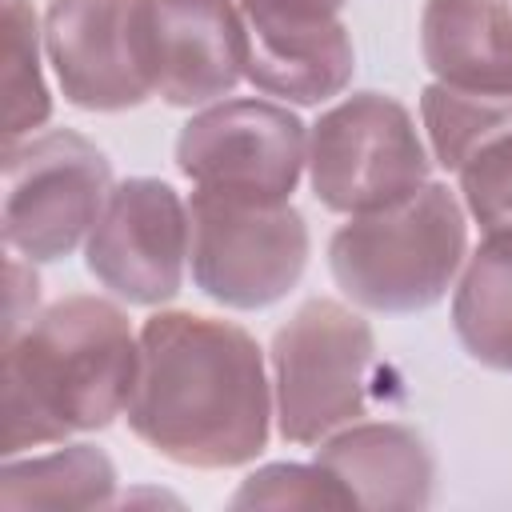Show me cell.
Segmentation results:
<instances>
[{
    "label": "cell",
    "mask_w": 512,
    "mask_h": 512,
    "mask_svg": "<svg viewBox=\"0 0 512 512\" xmlns=\"http://www.w3.org/2000/svg\"><path fill=\"white\" fill-rule=\"evenodd\" d=\"M464 208L440 188L424 184L416 196L360 212L336 228L328 268L344 296L372 312L432 308L464 264Z\"/></svg>",
    "instance_id": "cell-3"
},
{
    "label": "cell",
    "mask_w": 512,
    "mask_h": 512,
    "mask_svg": "<svg viewBox=\"0 0 512 512\" xmlns=\"http://www.w3.org/2000/svg\"><path fill=\"white\" fill-rule=\"evenodd\" d=\"M112 460L92 444H68L48 456L8 460L0 472V512L28 508H104L112 504Z\"/></svg>",
    "instance_id": "cell-16"
},
{
    "label": "cell",
    "mask_w": 512,
    "mask_h": 512,
    "mask_svg": "<svg viewBox=\"0 0 512 512\" xmlns=\"http://www.w3.org/2000/svg\"><path fill=\"white\" fill-rule=\"evenodd\" d=\"M420 116L432 156L448 172H460L476 152L512 132V92H476L436 80L420 96Z\"/></svg>",
    "instance_id": "cell-17"
},
{
    "label": "cell",
    "mask_w": 512,
    "mask_h": 512,
    "mask_svg": "<svg viewBox=\"0 0 512 512\" xmlns=\"http://www.w3.org/2000/svg\"><path fill=\"white\" fill-rule=\"evenodd\" d=\"M460 192L484 232H512V132L460 168Z\"/></svg>",
    "instance_id": "cell-20"
},
{
    "label": "cell",
    "mask_w": 512,
    "mask_h": 512,
    "mask_svg": "<svg viewBox=\"0 0 512 512\" xmlns=\"http://www.w3.org/2000/svg\"><path fill=\"white\" fill-rule=\"evenodd\" d=\"M176 164L204 192L280 204L308 164V140L304 124L280 104L224 100L180 128Z\"/></svg>",
    "instance_id": "cell-8"
},
{
    "label": "cell",
    "mask_w": 512,
    "mask_h": 512,
    "mask_svg": "<svg viewBox=\"0 0 512 512\" xmlns=\"http://www.w3.org/2000/svg\"><path fill=\"white\" fill-rule=\"evenodd\" d=\"M452 324L472 360L512 372V232H484L460 272Z\"/></svg>",
    "instance_id": "cell-15"
},
{
    "label": "cell",
    "mask_w": 512,
    "mask_h": 512,
    "mask_svg": "<svg viewBox=\"0 0 512 512\" xmlns=\"http://www.w3.org/2000/svg\"><path fill=\"white\" fill-rule=\"evenodd\" d=\"M136 0H48L44 52L76 108L120 112L152 96L136 44H132Z\"/></svg>",
    "instance_id": "cell-12"
},
{
    "label": "cell",
    "mask_w": 512,
    "mask_h": 512,
    "mask_svg": "<svg viewBox=\"0 0 512 512\" xmlns=\"http://www.w3.org/2000/svg\"><path fill=\"white\" fill-rule=\"evenodd\" d=\"M308 176L324 208L360 216L416 196L428 184V152L400 100L356 92L312 124Z\"/></svg>",
    "instance_id": "cell-5"
},
{
    "label": "cell",
    "mask_w": 512,
    "mask_h": 512,
    "mask_svg": "<svg viewBox=\"0 0 512 512\" xmlns=\"http://www.w3.org/2000/svg\"><path fill=\"white\" fill-rule=\"evenodd\" d=\"M140 376V336L100 296H68L4 336L0 452L56 444L108 428L128 412Z\"/></svg>",
    "instance_id": "cell-2"
},
{
    "label": "cell",
    "mask_w": 512,
    "mask_h": 512,
    "mask_svg": "<svg viewBox=\"0 0 512 512\" xmlns=\"http://www.w3.org/2000/svg\"><path fill=\"white\" fill-rule=\"evenodd\" d=\"M372 328L336 300H308L272 340L276 424L292 444H320L364 412Z\"/></svg>",
    "instance_id": "cell-4"
},
{
    "label": "cell",
    "mask_w": 512,
    "mask_h": 512,
    "mask_svg": "<svg viewBox=\"0 0 512 512\" xmlns=\"http://www.w3.org/2000/svg\"><path fill=\"white\" fill-rule=\"evenodd\" d=\"M364 508H424L432 452L404 424H352L324 436L316 456Z\"/></svg>",
    "instance_id": "cell-14"
},
{
    "label": "cell",
    "mask_w": 512,
    "mask_h": 512,
    "mask_svg": "<svg viewBox=\"0 0 512 512\" xmlns=\"http://www.w3.org/2000/svg\"><path fill=\"white\" fill-rule=\"evenodd\" d=\"M36 300H40V284L32 264H20L16 252L8 260V288H4V336L20 332L32 316H36Z\"/></svg>",
    "instance_id": "cell-21"
},
{
    "label": "cell",
    "mask_w": 512,
    "mask_h": 512,
    "mask_svg": "<svg viewBox=\"0 0 512 512\" xmlns=\"http://www.w3.org/2000/svg\"><path fill=\"white\" fill-rule=\"evenodd\" d=\"M284 4H300V8H320V12H340L344 0H284Z\"/></svg>",
    "instance_id": "cell-22"
},
{
    "label": "cell",
    "mask_w": 512,
    "mask_h": 512,
    "mask_svg": "<svg viewBox=\"0 0 512 512\" xmlns=\"http://www.w3.org/2000/svg\"><path fill=\"white\" fill-rule=\"evenodd\" d=\"M192 220L164 180H124L88 232V272L128 304H164L180 292Z\"/></svg>",
    "instance_id": "cell-9"
},
{
    "label": "cell",
    "mask_w": 512,
    "mask_h": 512,
    "mask_svg": "<svg viewBox=\"0 0 512 512\" xmlns=\"http://www.w3.org/2000/svg\"><path fill=\"white\" fill-rule=\"evenodd\" d=\"M236 508H356L352 492L316 464H272L252 472L232 496Z\"/></svg>",
    "instance_id": "cell-19"
},
{
    "label": "cell",
    "mask_w": 512,
    "mask_h": 512,
    "mask_svg": "<svg viewBox=\"0 0 512 512\" xmlns=\"http://www.w3.org/2000/svg\"><path fill=\"white\" fill-rule=\"evenodd\" d=\"M420 52L440 84L512 92V0H428Z\"/></svg>",
    "instance_id": "cell-13"
},
{
    "label": "cell",
    "mask_w": 512,
    "mask_h": 512,
    "mask_svg": "<svg viewBox=\"0 0 512 512\" xmlns=\"http://www.w3.org/2000/svg\"><path fill=\"white\" fill-rule=\"evenodd\" d=\"M132 44L152 96L192 108L244 76V24L228 0H136Z\"/></svg>",
    "instance_id": "cell-10"
},
{
    "label": "cell",
    "mask_w": 512,
    "mask_h": 512,
    "mask_svg": "<svg viewBox=\"0 0 512 512\" xmlns=\"http://www.w3.org/2000/svg\"><path fill=\"white\" fill-rule=\"evenodd\" d=\"M112 192L104 152L56 128L4 148V244L28 264L68 256L100 220Z\"/></svg>",
    "instance_id": "cell-6"
},
{
    "label": "cell",
    "mask_w": 512,
    "mask_h": 512,
    "mask_svg": "<svg viewBox=\"0 0 512 512\" xmlns=\"http://www.w3.org/2000/svg\"><path fill=\"white\" fill-rule=\"evenodd\" d=\"M272 392L256 340L212 316L160 312L140 328L132 432L192 468L248 464L268 444Z\"/></svg>",
    "instance_id": "cell-1"
},
{
    "label": "cell",
    "mask_w": 512,
    "mask_h": 512,
    "mask_svg": "<svg viewBox=\"0 0 512 512\" xmlns=\"http://www.w3.org/2000/svg\"><path fill=\"white\" fill-rule=\"evenodd\" d=\"M4 48H0V84H4V148L40 128L52 112V96L40 72V28L28 0H4Z\"/></svg>",
    "instance_id": "cell-18"
},
{
    "label": "cell",
    "mask_w": 512,
    "mask_h": 512,
    "mask_svg": "<svg viewBox=\"0 0 512 512\" xmlns=\"http://www.w3.org/2000/svg\"><path fill=\"white\" fill-rule=\"evenodd\" d=\"M188 220L192 280L228 308H268L304 276L308 228L288 200L256 204L196 188Z\"/></svg>",
    "instance_id": "cell-7"
},
{
    "label": "cell",
    "mask_w": 512,
    "mask_h": 512,
    "mask_svg": "<svg viewBox=\"0 0 512 512\" xmlns=\"http://www.w3.org/2000/svg\"><path fill=\"white\" fill-rule=\"evenodd\" d=\"M244 76L284 100L320 104L352 80V40L336 12L284 0H240Z\"/></svg>",
    "instance_id": "cell-11"
}]
</instances>
